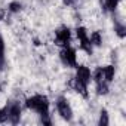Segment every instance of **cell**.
I'll return each mask as SVG.
<instances>
[{
    "instance_id": "cell-11",
    "label": "cell",
    "mask_w": 126,
    "mask_h": 126,
    "mask_svg": "<svg viewBox=\"0 0 126 126\" xmlns=\"http://www.w3.org/2000/svg\"><path fill=\"white\" fill-rule=\"evenodd\" d=\"M21 9H22V3L18 2V0H14V2H11V3L8 5V11H9L11 14H19Z\"/></svg>"
},
{
    "instance_id": "cell-5",
    "label": "cell",
    "mask_w": 126,
    "mask_h": 126,
    "mask_svg": "<svg viewBox=\"0 0 126 126\" xmlns=\"http://www.w3.org/2000/svg\"><path fill=\"white\" fill-rule=\"evenodd\" d=\"M76 74H74V79L83 85H89L91 82V76H92V71L89 67L86 65H76Z\"/></svg>"
},
{
    "instance_id": "cell-8",
    "label": "cell",
    "mask_w": 126,
    "mask_h": 126,
    "mask_svg": "<svg viewBox=\"0 0 126 126\" xmlns=\"http://www.w3.org/2000/svg\"><path fill=\"white\" fill-rule=\"evenodd\" d=\"M89 42H91V45H92L94 47H99V46H102V42H104L102 34H101L99 31H92V33L89 34Z\"/></svg>"
},
{
    "instance_id": "cell-18",
    "label": "cell",
    "mask_w": 126,
    "mask_h": 126,
    "mask_svg": "<svg viewBox=\"0 0 126 126\" xmlns=\"http://www.w3.org/2000/svg\"><path fill=\"white\" fill-rule=\"evenodd\" d=\"M5 67V55H0V70H3Z\"/></svg>"
},
{
    "instance_id": "cell-10",
    "label": "cell",
    "mask_w": 126,
    "mask_h": 126,
    "mask_svg": "<svg viewBox=\"0 0 126 126\" xmlns=\"http://www.w3.org/2000/svg\"><path fill=\"white\" fill-rule=\"evenodd\" d=\"M120 5V0H104V8L108 12H116Z\"/></svg>"
},
{
    "instance_id": "cell-16",
    "label": "cell",
    "mask_w": 126,
    "mask_h": 126,
    "mask_svg": "<svg viewBox=\"0 0 126 126\" xmlns=\"http://www.w3.org/2000/svg\"><path fill=\"white\" fill-rule=\"evenodd\" d=\"M8 122V105L0 108V123Z\"/></svg>"
},
{
    "instance_id": "cell-13",
    "label": "cell",
    "mask_w": 126,
    "mask_h": 126,
    "mask_svg": "<svg viewBox=\"0 0 126 126\" xmlns=\"http://www.w3.org/2000/svg\"><path fill=\"white\" fill-rule=\"evenodd\" d=\"M110 92V88H108V83L107 82H98L96 83V94L98 95H107Z\"/></svg>"
},
{
    "instance_id": "cell-1",
    "label": "cell",
    "mask_w": 126,
    "mask_h": 126,
    "mask_svg": "<svg viewBox=\"0 0 126 126\" xmlns=\"http://www.w3.org/2000/svg\"><path fill=\"white\" fill-rule=\"evenodd\" d=\"M25 107L39 114H47L49 113V99L46 95H40V94L31 95L25 99Z\"/></svg>"
},
{
    "instance_id": "cell-21",
    "label": "cell",
    "mask_w": 126,
    "mask_h": 126,
    "mask_svg": "<svg viewBox=\"0 0 126 126\" xmlns=\"http://www.w3.org/2000/svg\"><path fill=\"white\" fill-rule=\"evenodd\" d=\"M0 91H2V85H0Z\"/></svg>"
},
{
    "instance_id": "cell-2",
    "label": "cell",
    "mask_w": 126,
    "mask_h": 126,
    "mask_svg": "<svg viewBox=\"0 0 126 126\" xmlns=\"http://www.w3.org/2000/svg\"><path fill=\"white\" fill-rule=\"evenodd\" d=\"M59 59L65 67L74 68L77 65V52H76V49H73L70 46H64L59 52Z\"/></svg>"
},
{
    "instance_id": "cell-19",
    "label": "cell",
    "mask_w": 126,
    "mask_h": 126,
    "mask_svg": "<svg viewBox=\"0 0 126 126\" xmlns=\"http://www.w3.org/2000/svg\"><path fill=\"white\" fill-rule=\"evenodd\" d=\"M74 2H76V0H62V3H64L65 6H71Z\"/></svg>"
},
{
    "instance_id": "cell-6",
    "label": "cell",
    "mask_w": 126,
    "mask_h": 126,
    "mask_svg": "<svg viewBox=\"0 0 126 126\" xmlns=\"http://www.w3.org/2000/svg\"><path fill=\"white\" fill-rule=\"evenodd\" d=\"M21 105H19V102H11L9 105H8V120L11 122V123H14V125H16V123H19V120H21Z\"/></svg>"
},
{
    "instance_id": "cell-17",
    "label": "cell",
    "mask_w": 126,
    "mask_h": 126,
    "mask_svg": "<svg viewBox=\"0 0 126 126\" xmlns=\"http://www.w3.org/2000/svg\"><path fill=\"white\" fill-rule=\"evenodd\" d=\"M5 47H6V45H5V39H3L2 33H0V55H5Z\"/></svg>"
},
{
    "instance_id": "cell-15",
    "label": "cell",
    "mask_w": 126,
    "mask_h": 126,
    "mask_svg": "<svg viewBox=\"0 0 126 126\" xmlns=\"http://www.w3.org/2000/svg\"><path fill=\"white\" fill-rule=\"evenodd\" d=\"M110 123V120H108V113L105 111V110H101V113H99V120H98V125H101V126H105V125H108Z\"/></svg>"
},
{
    "instance_id": "cell-9",
    "label": "cell",
    "mask_w": 126,
    "mask_h": 126,
    "mask_svg": "<svg viewBox=\"0 0 126 126\" xmlns=\"http://www.w3.org/2000/svg\"><path fill=\"white\" fill-rule=\"evenodd\" d=\"M70 85H71V88H73L76 92H79V94L83 95V96H88V85H83V83L77 82L76 79H73V80L70 82Z\"/></svg>"
},
{
    "instance_id": "cell-7",
    "label": "cell",
    "mask_w": 126,
    "mask_h": 126,
    "mask_svg": "<svg viewBox=\"0 0 126 126\" xmlns=\"http://www.w3.org/2000/svg\"><path fill=\"white\" fill-rule=\"evenodd\" d=\"M101 70H102V79H104V82L110 83V82L114 80V77H116V67L114 65L108 64V65L101 67Z\"/></svg>"
},
{
    "instance_id": "cell-4",
    "label": "cell",
    "mask_w": 126,
    "mask_h": 126,
    "mask_svg": "<svg viewBox=\"0 0 126 126\" xmlns=\"http://www.w3.org/2000/svg\"><path fill=\"white\" fill-rule=\"evenodd\" d=\"M56 110H58V114L64 120L70 122L73 119V108H71L70 102L65 98H58L56 99Z\"/></svg>"
},
{
    "instance_id": "cell-14",
    "label": "cell",
    "mask_w": 126,
    "mask_h": 126,
    "mask_svg": "<svg viewBox=\"0 0 126 126\" xmlns=\"http://www.w3.org/2000/svg\"><path fill=\"white\" fill-rule=\"evenodd\" d=\"M91 80H94L95 83H98V82H102V80H104V79H102V70H101V67H98V68H95V70L92 71Z\"/></svg>"
},
{
    "instance_id": "cell-3",
    "label": "cell",
    "mask_w": 126,
    "mask_h": 126,
    "mask_svg": "<svg viewBox=\"0 0 126 126\" xmlns=\"http://www.w3.org/2000/svg\"><path fill=\"white\" fill-rule=\"evenodd\" d=\"M71 42V30L64 25V27H59L56 31H55V45L58 46H68Z\"/></svg>"
},
{
    "instance_id": "cell-20",
    "label": "cell",
    "mask_w": 126,
    "mask_h": 126,
    "mask_svg": "<svg viewBox=\"0 0 126 126\" xmlns=\"http://www.w3.org/2000/svg\"><path fill=\"white\" fill-rule=\"evenodd\" d=\"M3 18H5V15H3V12H0V21H2Z\"/></svg>"
},
{
    "instance_id": "cell-12",
    "label": "cell",
    "mask_w": 126,
    "mask_h": 126,
    "mask_svg": "<svg viewBox=\"0 0 126 126\" xmlns=\"http://www.w3.org/2000/svg\"><path fill=\"white\" fill-rule=\"evenodd\" d=\"M114 33L117 34L119 39H125V37H126V27H125V24L116 22V25H114Z\"/></svg>"
}]
</instances>
